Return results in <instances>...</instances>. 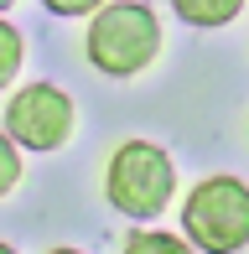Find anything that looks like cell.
<instances>
[{"label": "cell", "mask_w": 249, "mask_h": 254, "mask_svg": "<svg viewBox=\"0 0 249 254\" xmlns=\"http://www.w3.org/2000/svg\"><path fill=\"white\" fill-rule=\"evenodd\" d=\"M161 16L145 0H109L99 16H88L83 31V57L104 78H140L161 57Z\"/></svg>", "instance_id": "obj_1"}, {"label": "cell", "mask_w": 249, "mask_h": 254, "mask_svg": "<svg viewBox=\"0 0 249 254\" xmlns=\"http://www.w3.org/2000/svg\"><path fill=\"white\" fill-rule=\"evenodd\" d=\"M104 197H109V207H115L120 218H130V223L161 218L166 207H172V197H177L172 156L156 140L115 145V156H109V166H104Z\"/></svg>", "instance_id": "obj_2"}, {"label": "cell", "mask_w": 249, "mask_h": 254, "mask_svg": "<svg viewBox=\"0 0 249 254\" xmlns=\"http://www.w3.org/2000/svg\"><path fill=\"white\" fill-rule=\"evenodd\" d=\"M182 234L197 254H244L249 249V182L244 177H202L182 202Z\"/></svg>", "instance_id": "obj_3"}, {"label": "cell", "mask_w": 249, "mask_h": 254, "mask_svg": "<svg viewBox=\"0 0 249 254\" xmlns=\"http://www.w3.org/2000/svg\"><path fill=\"white\" fill-rule=\"evenodd\" d=\"M0 125H5V140H16L21 151L47 156V151H62V145L73 140L78 104L58 83H26V88H16V94L5 99V120Z\"/></svg>", "instance_id": "obj_4"}, {"label": "cell", "mask_w": 249, "mask_h": 254, "mask_svg": "<svg viewBox=\"0 0 249 254\" xmlns=\"http://www.w3.org/2000/svg\"><path fill=\"white\" fill-rule=\"evenodd\" d=\"M249 5V0H172V10L187 21V26H202V31H213V26H229L234 16Z\"/></svg>", "instance_id": "obj_5"}, {"label": "cell", "mask_w": 249, "mask_h": 254, "mask_svg": "<svg viewBox=\"0 0 249 254\" xmlns=\"http://www.w3.org/2000/svg\"><path fill=\"white\" fill-rule=\"evenodd\" d=\"M120 254H197V244L187 234H166V228H135Z\"/></svg>", "instance_id": "obj_6"}, {"label": "cell", "mask_w": 249, "mask_h": 254, "mask_svg": "<svg viewBox=\"0 0 249 254\" xmlns=\"http://www.w3.org/2000/svg\"><path fill=\"white\" fill-rule=\"evenodd\" d=\"M16 67H21V31L0 21V83H16Z\"/></svg>", "instance_id": "obj_7"}, {"label": "cell", "mask_w": 249, "mask_h": 254, "mask_svg": "<svg viewBox=\"0 0 249 254\" xmlns=\"http://www.w3.org/2000/svg\"><path fill=\"white\" fill-rule=\"evenodd\" d=\"M16 182H21V145L16 140H0V192H16Z\"/></svg>", "instance_id": "obj_8"}, {"label": "cell", "mask_w": 249, "mask_h": 254, "mask_svg": "<svg viewBox=\"0 0 249 254\" xmlns=\"http://www.w3.org/2000/svg\"><path fill=\"white\" fill-rule=\"evenodd\" d=\"M42 5H47L52 16H99L109 0H42Z\"/></svg>", "instance_id": "obj_9"}, {"label": "cell", "mask_w": 249, "mask_h": 254, "mask_svg": "<svg viewBox=\"0 0 249 254\" xmlns=\"http://www.w3.org/2000/svg\"><path fill=\"white\" fill-rule=\"evenodd\" d=\"M47 254H83V249H73V244H58V249H47Z\"/></svg>", "instance_id": "obj_10"}, {"label": "cell", "mask_w": 249, "mask_h": 254, "mask_svg": "<svg viewBox=\"0 0 249 254\" xmlns=\"http://www.w3.org/2000/svg\"><path fill=\"white\" fill-rule=\"evenodd\" d=\"M0 254H16V249H10V244H0Z\"/></svg>", "instance_id": "obj_11"}, {"label": "cell", "mask_w": 249, "mask_h": 254, "mask_svg": "<svg viewBox=\"0 0 249 254\" xmlns=\"http://www.w3.org/2000/svg\"><path fill=\"white\" fill-rule=\"evenodd\" d=\"M0 5H16V0H0Z\"/></svg>", "instance_id": "obj_12"}]
</instances>
